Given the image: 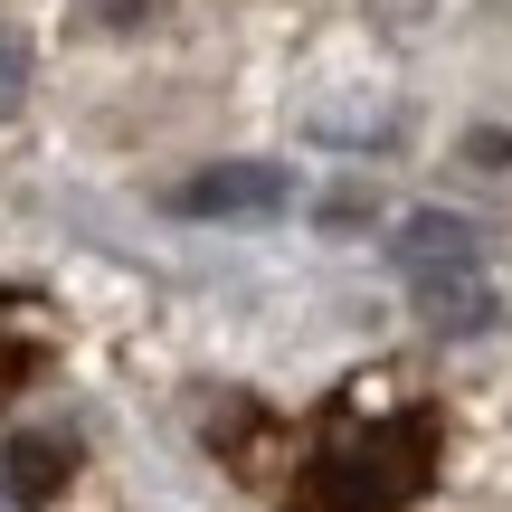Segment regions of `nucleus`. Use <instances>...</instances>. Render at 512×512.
Instances as JSON below:
<instances>
[{"instance_id": "nucleus-1", "label": "nucleus", "mask_w": 512, "mask_h": 512, "mask_svg": "<svg viewBox=\"0 0 512 512\" xmlns=\"http://www.w3.org/2000/svg\"><path fill=\"white\" fill-rule=\"evenodd\" d=\"M389 266L408 275V294H418V313L437 332H484L494 323V285H484V238L465 219H446V209H418V219L389 238Z\"/></svg>"}, {"instance_id": "nucleus-2", "label": "nucleus", "mask_w": 512, "mask_h": 512, "mask_svg": "<svg viewBox=\"0 0 512 512\" xmlns=\"http://www.w3.org/2000/svg\"><path fill=\"white\" fill-rule=\"evenodd\" d=\"M171 200H181V219H275V209H294V171L285 162H219L200 181H181Z\"/></svg>"}, {"instance_id": "nucleus-3", "label": "nucleus", "mask_w": 512, "mask_h": 512, "mask_svg": "<svg viewBox=\"0 0 512 512\" xmlns=\"http://www.w3.org/2000/svg\"><path fill=\"white\" fill-rule=\"evenodd\" d=\"M304 124L323 133V143H380V133H389V105H380V95H361V105H313Z\"/></svg>"}, {"instance_id": "nucleus-4", "label": "nucleus", "mask_w": 512, "mask_h": 512, "mask_svg": "<svg viewBox=\"0 0 512 512\" xmlns=\"http://www.w3.org/2000/svg\"><path fill=\"white\" fill-rule=\"evenodd\" d=\"M19 105H29V38L0 29V114H19Z\"/></svg>"}, {"instance_id": "nucleus-5", "label": "nucleus", "mask_w": 512, "mask_h": 512, "mask_svg": "<svg viewBox=\"0 0 512 512\" xmlns=\"http://www.w3.org/2000/svg\"><path fill=\"white\" fill-rule=\"evenodd\" d=\"M48 475H57V446H38V437H29V446H10V484H19L29 503L48 494Z\"/></svg>"}]
</instances>
